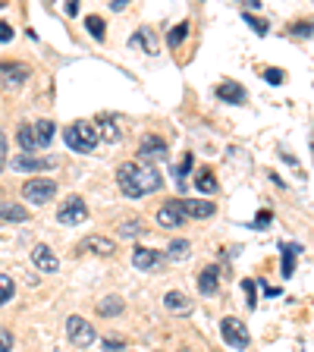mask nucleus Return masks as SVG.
<instances>
[{
	"instance_id": "obj_1",
	"label": "nucleus",
	"mask_w": 314,
	"mask_h": 352,
	"mask_svg": "<svg viewBox=\"0 0 314 352\" xmlns=\"http://www.w3.org/2000/svg\"><path fill=\"white\" fill-rule=\"evenodd\" d=\"M117 179H120V189L126 192L129 198H142L148 192H157L161 189V173L148 164H123L117 170Z\"/></svg>"
},
{
	"instance_id": "obj_2",
	"label": "nucleus",
	"mask_w": 314,
	"mask_h": 352,
	"mask_svg": "<svg viewBox=\"0 0 314 352\" xmlns=\"http://www.w3.org/2000/svg\"><path fill=\"white\" fill-rule=\"evenodd\" d=\"M98 129H91L88 123H73L69 129H66V145L73 148V151H82V154H88V151H95L98 148Z\"/></svg>"
},
{
	"instance_id": "obj_3",
	"label": "nucleus",
	"mask_w": 314,
	"mask_h": 352,
	"mask_svg": "<svg viewBox=\"0 0 314 352\" xmlns=\"http://www.w3.org/2000/svg\"><path fill=\"white\" fill-rule=\"evenodd\" d=\"M220 337H223L227 346H236V349H245L251 340L245 321H239V318H223V321H220Z\"/></svg>"
},
{
	"instance_id": "obj_4",
	"label": "nucleus",
	"mask_w": 314,
	"mask_h": 352,
	"mask_svg": "<svg viewBox=\"0 0 314 352\" xmlns=\"http://www.w3.org/2000/svg\"><path fill=\"white\" fill-rule=\"evenodd\" d=\"M66 333H69V340H73L79 349H85V346H91L98 340V333H95V327L85 321V318H79V315H73V318H66Z\"/></svg>"
},
{
	"instance_id": "obj_5",
	"label": "nucleus",
	"mask_w": 314,
	"mask_h": 352,
	"mask_svg": "<svg viewBox=\"0 0 314 352\" xmlns=\"http://www.w3.org/2000/svg\"><path fill=\"white\" fill-rule=\"evenodd\" d=\"M57 192V183L54 179H29L25 183V201L29 205H47Z\"/></svg>"
},
{
	"instance_id": "obj_6",
	"label": "nucleus",
	"mask_w": 314,
	"mask_h": 352,
	"mask_svg": "<svg viewBox=\"0 0 314 352\" xmlns=\"http://www.w3.org/2000/svg\"><path fill=\"white\" fill-rule=\"evenodd\" d=\"M88 217V208H85V201L82 198H66L63 205H60V211H57V220L60 223H69V227H76V223H82V220Z\"/></svg>"
},
{
	"instance_id": "obj_7",
	"label": "nucleus",
	"mask_w": 314,
	"mask_h": 352,
	"mask_svg": "<svg viewBox=\"0 0 314 352\" xmlns=\"http://www.w3.org/2000/svg\"><path fill=\"white\" fill-rule=\"evenodd\" d=\"M32 261H35V267L38 271H44V274H57L60 271L57 255H54L47 245H35V249H32Z\"/></svg>"
},
{
	"instance_id": "obj_8",
	"label": "nucleus",
	"mask_w": 314,
	"mask_h": 352,
	"mask_svg": "<svg viewBox=\"0 0 314 352\" xmlns=\"http://www.w3.org/2000/svg\"><path fill=\"white\" fill-rule=\"evenodd\" d=\"M79 252H91V255H113L117 252V242L107 239V236H88L79 242Z\"/></svg>"
},
{
	"instance_id": "obj_9",
	"label": "nucleus",
	"mask_w": 314,
	"mask_h": 352,
	"mask_svg": "<svg viewBox=\"0 0 314 352\" xmlns=\"http://www.w3.org/2000/svg\"><path fill=\"white\" fill-rule=\"evenodd\" d=\"M186 220V214H183V208H179V201H167V205H161V211H157V223L161 227H170V230H176L179 223Z\"/></svg>"
},
{
	"instance_id": "obj_10",
	"label": "nucleus",
	"mask_w": 314,
	"mask_h": 352,
	"mask_svg": "<svg viewBox=\"0 0 314 352\" xmlns=\"http://www.w3.org/2000/svg\"><path fill=\"white\" fill-rule=\"evenodd\" d=\"M139 157L142 161H164V157H167V145H164L157 135H148L139 145Z\"/></svg>"
},
{
	"instance_id": "obj_11",
	"label": "nucleus",
	"mask_w": 314,
	"mask_h": 352,
	"mask_svg": "<svg viewBox=\"0 0 314 352\" xmlns=\"http://www.w3.org/2000/svg\"><path fill=\"white\" fill-rule=\"evenodd\" d=\"M29 79V66L22 63H0V85H22Z\"/></svg>"
},
{
	"instance_id": "obj_12",
	"label": "nucleus",
	"mask_w": 314,
	"mask_h": 352,
	"mask_svg": "<svg viewBox=\"0 0 314 352\" xmlns=\"http://www.w3.org/2000/svg\"><path fill=\"white\" fill-rule=\"evenodd\" d=\"M51 157H35V154H19L13 157V170H25V173H38V170H51Z\"/></svg>"
},
{
	"instance_id": "obj_13",
	"label": "nucleus",
	"mask_w": 314,
	"mask_h": 352,
	"mask_svg": "<svg viewBox=\"0 0 314 352\" xmlns=\"http://www.w3.org/2000/svg\"><path fill=\"white\" fill-rule=\"evenodd\" d=\"M179 208H183L186 217H198V220L214 214V205L205 201V198H179Z\"/></svg>"
},
{
	"instance_id": "obj_14",
	"label": "nucleus",
	"mask_w": 314,
	"mask_h": 352,
	"mask_svg": "<svg viewBox=\"0 0 314 352\" xmlns=\"http://www.w3.org/2000/svg\"><path fill=\"white\" fill-rule=\"evenodd\" d=\"M164 305H167L170 315H192V299L186 293H167L164 296Z\"/></svg>"
},
{
	"instance_id": "obj_15",
	"label": "nucleus",
	"mask_w": 314,
	"mask_h": 352,
	"mask_svg": "<svg viewBox=\"0 0 314 352\" xmlns=\"http://www.w3.org/2000/svg\"><path fill=\"white\" fill-rule=\"evenodd\" d=\"M280 252H283V280H289L295 271V258L302 255V245L299 242H280Z\"/></svg>"
},
{
	"instance_id": "obj_16",
	"label": "nucleus",
	"mask_w": 314,
	"mask_h": 352,
	"mask_svg": "<svg viewBox=\"0 0 314 352\" xmlns=\"http://www.w3.org/2000/svg\"><path fill=\"white\" fill-rule=\"evenodd\" d=\"M217 98L227 104H245V88H242L239 82H223V85L217 88Z\"/></svg>"
},
{
	"instance_id": "obj_17",
	"label": "nucleus",
	"mask_w": 314,
	"mask_h": 352,
	"mask_svg": "<svg viewBox=\"0 0 314 352\" xmlns=\"http://www.w3.org/2000/svg\"><path fill=\"white\" fill-rule=\"evenodd\" d=\"M132 264H135L139 271H154V267L161 264V255L154 249H135L132 252Z\"/></svg>"
},
{
	"instance_id": "obj_18",
	"label": "nucleus",
	"mask_w": 314,
	"mask_h": 352,
	"mask_svg": "<svg viewBox=\"0 0 314 352\" xmlns=\"http://www.w3.org/2000/svg\"><path fill=\"white\" fill-rule=\"evenodd\" d=\"M217 277H220L217 264H211V267H205V271L198 274V289H201V296H214V293H217Z\"/></svg>"
},
{
	"instance_id": "obj_19",
	"label": "nucleus",
	"mask_w": 314,
	"mask_h": 352,
	"mask_svg": "<svg viewBox=\"0 0 314 352\" xmlns=\"http://www.w3.org/2000/svg\"><path fill=\"white\" fill-rule=\"evenodd\" d=\"M0 220H13V223H22V220H29V211H25L22 205L0 201Z\"/></svg>"
},
{
	"instance_id": "obj_20",
	"label": "nucleus",
	"mask_w": 314,
	"mask_h": 352,
	"mask_svg": "<svg viewBox=\"0 0 314 352\" xmlns=\"http://www.w3.org/2000/svg\"><path fill=\"white\" fill-rule=\"evenodd\" d=\"M32 129H35V142H38V148H44V145H51L54 129H57V126H54L51 120H41V123H35Z\"/></svg>"
},
{
	"instance_id": "obj_21",
	"label": "nucleus",
	"mask_w": 314,
	"mask_h": 352,
	"mask_svg": "<svg viewBox=\"0 0 314 352\" xmlns=\"http://www.w3.org/2000/svg\"><path fill=\"white\" fill-rule=\"evenodd\" d=\"M129 44H132V47H145L148 54H154V51H157V38H154V32H151V29H142L139 35L132 38Z\"/></svg>"
},
{
	"instance_id": "obj_22",
	"label": "nucleus",
	"mask_w": 314,
	"mask_h": 352,
	"mask_svg": "<svg viewBox=\"0 0 314 352\" xmlns=\"http://www.w3.org/2000/svg\"><path fill=\"white\" fill-rule=\"evenodd\" d=\"M98 311H101L104 318H117L120 311H123V299H120V296H107V299H101Z\"/></svg>"
},
{
	"instance_id": "obj_23",
	"label": "nucleus",
	"mask_w": 314,
	"mask_h": 352,
	"mask_svg": "<svg viewBox=\"0 0 314 352\" xmlns=\"http://www.w3.org/2000/svg\"><path fill=\"white\" fill-rule=\"evenodd\" d=\"M195 189H198V192H205V195L217 192V179H214L211 170H201V173L195 176Z\"/></svg>"
},
{
	"instance_id": "obj_24",
	"label": "nucleus",
	"mask_w": 314,
	"mask_h": 352,
	"mask_svg": "<svg viewBox=\"0 0 314 352\" xmlns=\"http://www.w3.org/2000/svg\"><path fill=\"white\" fill-rule=\"evenodd\" d=\"M98 135H104L107 142H120V129H117V123H113V117H101L98 120Z\"/></svg>"
},
{
	"instance_id": "obj_25",
	"label": "nucleus",
	"mask_w": 314,
	"mask_h": 352,
	"mask_svg": "<svg viewBox=\"0 0 314 352\" xmlns=\"http://www.w3.org/2000/svg\"><path fill=\"white\" fill-rule=\"evenodd\" d=\"M16 139H19V145H22V154H32V151L38 148V142H35V129H32V126H22Z\"/></svg>"
},
{
	"instance_id": "obj_26",
	"label": "nucleus",
	"mask_w": 314,
	"mask_h": 352,
	"mask_svg": "<svg viewBox=\"0 0 314 352\" xmlns=\"http://www.w3.org/2000/svg\"><path fill=\"white\" fill-rule=\"evenodd\" d=\"M189 255V242L186 239H173L167 249V258H173V261H183V258Z\"/></svg>"
},
{
	"instance_id": "obj_27",
	"label": "nucleus",
	"mask_w": 314,
	"mask_h": 352,
	"mask_svg": "<svg viewBox=\"0 0 314 352\" xmlns=\"http://www.w3.org/2000/svg\"><path fill=\"white\" fill-rule=\"evenodd\" d=\"M186 35H189V22H179L176 29H170V35H167L170 47H179V44L186 41Z\"/></svg>"
},
{
	"instance_id": "obj_28",
	"label": "nucleus",
	"mask_w": 314,
	"mask_h": 352,
	"mask_svg": "<svg viewBox=\"0 0 314 352\" xmlns=\"http://www.w3.org/2000/svg\"><path fill=\"white\" fill-rule=\"evenodd\" d=\"M13 293H16L13 280H10L7 274H0V305H3V302H10V299H13Z\"/></svg>"
},
{
	"instance_id": "obj_29",
	"label": "nucleus",
	"mask_w": 314,
	"mask_h": 352,
	"mask_svg": "<svg viewBox=\"0 0 314 352\" xmlns=\"http://www.w3.org/2000/svg\"><path fill=\"white\" fill-rule=\"evenodd\" d=\"M85 25H88V32H91V38H104V22L98 19V16H88Z\"/></svg>"
},
{
	"instance_id": "obj_30",
	"label": "nucleus",
	"mask_w": 314,
	"mask_h": 352,
	"mask_svg": "<svg viewBox=\"0 0 314 352\" xmlns=\"http://www.w3.org/2000/svg\"><path fill=\"white\" fill-rule=\"evenodd\" d=\"M245 22H249V25H251V29H255V35H267V22H264V19H255V16H251V13H245Z\"/></svg>"
},
{
	"instance_id": "obj_31",
	"label": "nucleus",
	"mask_w": 314,
	"mask_h": 352,
	"mask_svg": "<svg viewBox=\"0 0 314 352\" xmlns=\"http://www.w3.org/2000/svg\"><path fill=\"white\" fill-rule=\"evenodd\" d=\"M264 79L271 82V85H283V82H286V73H283V69H264Z\"/></svg>"
},
{
	"instance_id": "obj_32",
	"label": "nucleus",
	"mask_w": 314,
	"mask_h": 352,
	"mask_svg": "<svg viewBox=\"0 0 314 352\" xmlns=\"http://www.w3.org/2000/svg\"><path fill=\"white\" fill-rule=\"evenodd\" d=\"M120 233H123V236H139L142 233V223H139V220H129V223H123V227H120Z\"/></svg>"
},
{
	"instance_id": "obj_33",
	"label": "nucleus",
	"mask_w": 314,
	"mask_h": 352,
	"mask_svg": "<svg viewBox=\"0 0 314 352\" xmlns=\"http://www.w3.org/2000/svg\"><path fill=\"white\" fill-rule=\"evenodd\" d=\"M13 349V333L10 330H0V352H10Z\"/></svg>"
},
{
	"instance_id": "obj_34",
	"label": "nucleus",
	"mask_w": 314,
	"mask_h": 352,
	"mask_svg": "<svg viewBox=\"0 0 314 352\" xmlns=\"http://www.w3.org/2000/svg\"><path fill=\"white\" fill-rule=\"evenodd\" d=\"M242 289H245V296H249V308L255 305V280H242Z\"/></svg>"
},
{
	"instance_id": "obj_35",
	"label": "nucleus",
	"mask_w": 314,
	"mask_h": 352,
	"mask_svg": "<svg viewBox=\"0 0 314 352\" xmlns=\"http://www.w3.org/2000/svg\"><path fill=\"white\" fill-rule=\"evenodd\" d=\"M10 41H13V25L0 22V44H10Z\"/></svg>"
},
{
	"instance_id": "obj_36",
	"label": "nucleus",
	"mask_w": 314,
	"mask_h": 352,
	"mask_svg": "<svg viewBox=\"0 0 314 352\" xmlns=\"http://www.w3.org/2000/svg\"><path fill=\"white\" fill-rule=\"evenodd\" d=\"M311 29H314V22H295L293 35H311Z\"/></svg>"
},
{
	"instance_id": "obj_37",
	"label": "nucleus",
	"mask_w": 314,
	"mask_h": 352,
	"mask_svg": "<svg viewBox=\"0 0 314 352\" xmlns=\"http://www.w3.org/2000/svg\"><path fill=\"white\" fill-rule=\"evenodd\" d=\"M189 167H192V154H186V161L179 164V170H173V173H176V179H183V176L189 173Z\"/></svg>"
},
{
	"instance_id": "obj_38",
	"label": "nucleus",
	"mask_w": 314,
	"mask_h": 352,
	"mask_svg": "<svg viewBox=\"0 0 314 352\" xmlns=\"http://www.w3.org/2000/svg\"><path fill=\"white\" fill-rule=\"evenodd\" d=\"M267 223H271V211H261V214L255 217V230H264Z\"/></svg>"
},
{
	"instance_id": "obj_39",
	"label": "nucleus",
	"mask_w": 314,
	"mask_h": 352,
	"mask_svg": "<svg viewBox=\"0 0 314 352\" xmlns=\"http://www.w3.org/2000/svg\"><path fill=\"white\" fill-rule=\"evenodd\" d=\"M110 10H117V13L120 10H126V0H110Z\"/></svg>"
},
{
	"instance_id": "obj_40",
	"label": "nucleus",
	"mask_w": 314,
	"mask_h": 352,
	"mask_svg": "<svg viewBox=\"0 0 314 352\" xmlns=\"http://www.w3.org/2000/svg\"><path fill=\"white\" fill-rule=\"evenodd\" d=\"M7 151V139H3V132H0V154Z\"/></svg>"
},
{
	"instance_id": "obj_41",
	"label": "nucleus",
	"mask_w": 314,
	"mask_h": 352,
	"mask_svg": "<svg viewBox=\"0 0 314 352\" xmlns=\"http://www.w3.org/2000/svg\"><path fill=\"white\" fill-rule=\"evenodd\" d=\"M0 170H3V161H0Z\"/></svg>"
},
{
	"instance_id": "obj_42",
	"label": "nucleus",
	"mask_w": 314,
	"mask_h": 352,
	"mask_svg": "<svg viewBox=\"0 0 314 352\" xmlns=\"http://www.w3.org/2000/svg\"><path fill=\"white\" fill-rule=\"evenodd\" d=\"M0 7H3V3H0Z\"/></svg>"
}]
</instances>
